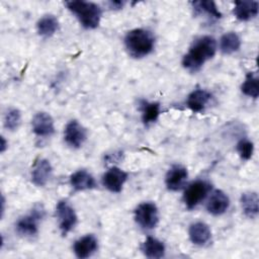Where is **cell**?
<instances>
[{
	"mask_svg": "<svg viewBox=\"0 0 259 259\" xmlns=\"http://www.w3.org/2000/svg\"><path fill=\"white\" fill-rule=\"evenodd\" d=\"M217 52V41L210 35H201L193 40L188 52L182 59L183 67L189 72H197L213 58Z\"/></svg>",
	"mask_w": 259,
	"mask_h": 259,
	"instance_id": "1",
	"label": "cell"
},
{
	"mask_svg": "<svg viewBox=\"0 0 259 259\" xmlns=\"http://www.w3.org/2000/svg\"><path fill=\"white\" fill-rule=\"evenodd\" d=\"M124 46L127 53L137 59L148 56L155 47V36L144 28L130 30L124 37Z\"/></svg>",
	"mask_w": 259,
	"mask_h": 259,
	"instance_id": "2",
	"label": "cell"
},
{
	"mask_svg": "<svg viewBox=\"0 0 259 259\" xmlns=\"http://www.w3.org/2000/svg\"><path fill=\"white\" fill-rule=\"evenodd\" d=\"M65 5L76 16L83 27L87 29H94L99 25L102 10L96 3L83 0H73L65 2Z\"/></svg>",
	"mask_w": 259,
	"mask_h": 259,
	"instance_id": "3",
	"label": "cell"
},
{
	"mask_svg": "<svg viewBox=\"0 0 259 259\" xmlns=\"http://www.w3.org/2000/svg\"><path fill=\"white\" fill-rule=\"evenodd\" d=\"M46 210L41 203H36L31 208L30 212L21 217L15 225L16 232L23 237H33L38 232V225L45 218Z\"/></svg>",
	"mask_w": 259,
	"mask_h": 259,
	"instance_id": "4",
	"label": "cell"
},
{
	"mask_svg": "<svg viewBox=\"0 0 259 259\" xmlns=\"http://www.w3.org/2000/svg\"><path fill=\"white\" fill-rule=\"evenodd\" d=\"M211 189V185L205 180H195L191 182L184 191L183 201L188 209H192L197 206L208 194Z\"/></svg>",
	"mask_w": 259,
	"mask_h": 259,
	"instance_id": "5",
	"label": "cell"
},
{
	"mask_svg": "<svg viewBox=\"0 0 259 259\" xmlns=\"http://www.w3.org/2000/svg\"><path fill=\"white\" fill-rule=\"evenodd\" d=\"M135 220L137 224L145 230H152L156 228L159 223V211L157 205L151 201L139 204L135 209Z\"/></svg>",
	"mask_w": 259,
	"mask_h": 259,
	"instance_id": "6",
	"label": "cell"
},
{
	"mask_svg": "<svg viewBox=\"0 0 259 259\" xmlns=\"http://www.w3.org/2000/svg\"><path fill=\"white\" fill-rule=\"evenodd\" d=\"M56 215L63 236L70 233L76 226L78 218L75 209L67 200H60L56 205Z\"/></svg>",
	"mask_w": 259,
	"mask_h": 259,
	"instance_id": "7",
	"label": "cell"
},
{
	"mask_svg": "<svg viewBox=\"0 0 259 259\" xmlns=\"http://www.w3.org/2000/svg\"><path fill=\"white\" fill-rule=\"evenodd\" d=\"M87 139L86 128L76 119L70 120L64 128V141L71 148L82 147Z\"/></svg>",
	"mask_w": 259,
	"mask_h": 259,
	"instance_id": "8",
	"label": "cell"
},
{
	"mask_svg": "<svg viewBox=\"0 0 259 259\" xmlns=\"http://www.w3.org/2000/svg\"><path fill=\"white\" fill-rule=\"evenodd\" d=\"M128 174L120 168L113 166L108 169L102 176L103 186L110 192L118 193L121 191L124 183L126 182Z\"/></svg>",
	"mask_w": 259,
	"mask_h": 259,
	"instance_id": "9",
	"label": "cell"
},
{
	"mask_svg": "<svg viewBox=\"0 0 259 259\" xmlns=\"http://www.w3.org/2000/svg\"><path fill=\"white\" fill-rule=\"evenodd\" d=\"M187 178V169L180 164H174L169 168L165 176L166 187L171 191H178L184 186Z\"/></svg>",
	"mask_w": 259,
	"mask_h": 259,
	"instance_id": "10",
	"label": "cell"
},
{
	"mask_svg": "<svg viewBox=\"0 0 259 259\" xmlns=\"http://www.w3.org/2000/svg\"><path fill=\"white\" fill-rule=\"evenodd\" d=\"M32 132L35 136L46 138L51 137L55 133L54 119L48 112H37L31 120Z\"/></svg>",
	"mask_w": 259,
	"mask_h": 259,
	"instance_id": "11",
	"label": "cell"
},
{
	"mask_svg": "<svg viewBox=\"0 0 259 259\" xmlns=\"http://www.w3.org/2000/svg\"><path fill=\"white\" fill-rule=\"evenodd\" d=\"M52 173L53 167L50 161L45 158H39L33 164L31 170V182L37 187H42L49 182Z\"/></svg>",
	"mask_w": 259,
	"mask_h": 259,
	"instance_id": "12",
	"label": "cell"
},
{
	"mask_svg": "<svg viewBox=\"0 0 259 259\" xmlns=\"http://www.w3.org/2000/svg\"><path fill=\"white\" fill-rule=\"evenodd\" d=\"M98 248V241L92 234H88L75 241L73 250L78 258L84 259L93 255Z\"/></svg>",
	"mask_w": 259,
	"mask_h": 259,
	"instance_id": "13",
	"label": "cell"
},
{
	"mask_svg": "<svg viewBox=\"0 0 259 259\" xmlns=\"http://www.w3.org/2000/svg\"><path fill=\"white\" fill-rule=\"evenodd\" d=\"M259 11L258 1H235L233 14L240 21H249L255 18Z\"/></svg>",
	"mask_w": 259,
	"mask_h": 259,
	"instance_id": "14",
	"label": "cell"
},
{
	"mask_svg": "<svg viewBox=\"0 0 259 259\" xmlns=\"http://www.w3.org/2000/svg\"><path fill=\"white\" fill-rule=\"evenodd\" d=\"M229 206V196L223 190L217 189L211 193L206 204V209L212 215H221L228 210Z\"/></svg>",
	"mask_w": 259,
	"mask_h": 259,
	"instance_id": "15",
	"label": "cell"
},
{
	"mask_svg": "<svg viewBox=\"0 0 259 259\" xmlns=\"http://www.w3.org/2000/svg\"><path fill=\"white\" fill-rule=\"evenodd\" d=\"M211 94L202 88L194 89L186 99L187 107L193 112H201L207 106L211 99Z\"/></svg>",
	"mask_w": 259,
	"mask_h": 259,
	"instance_id": "16",
	"label": "cell"
},
{
	"mask_svg": "<svg viewBox=\"0 0 259 259\" xmlns=\"http://www.w3.org/2000/svg\"><path fill=\"white\" fill-rule=\"evenodd\" d=\"M190 241L197 246L205 245L211 238V231L209 227L203 222H195L190 225L188 230Z\"/></svg>",
	"mask_w": 259,
	"mask_h": 259,
	"instance_id": "17",
	"label": "cell"
},
{
	"mask_svg": "<svg viewBox=\"0 0 259 259\" xmlns=\"http://www.w3.org/2000/svg\"><path fill=\"white\" fill-rule=\"evenodd\" d=\"M70 184L76 191L90 190L96 187L94 177L86 170H78L70 176Z\"/></svg>",
	"mask_w": 259,
	"mask_h": 259,
	"instance_id": "18",
	"label": "cell"
},
{
	"mask_svg": "<svg viewBox=\"0 0 259 259\" xmlns=\"http://www.w3.org/2000/svg\"><path fill=\"white\" fill-rule=\"evenodd\" d=\"M165 250L164 243L154 237H148L141 245L143 254L151 259L162 258L165 255Z\"/></svg>",
	"mask_w": 259,
	"mask_h": 259,
	"instance_id": "19",
	"label": "cell"
},
{
	"mask_svg": "<svg viewBox=\"0 0 259 259\" xmlns=\"http://www.w3.org/2000/svg\"><path fill=\"white\" fill-rule=\"evenodd\" d=\"M242 210L247 218L255 219L259 212L258 194L254 191H247L242 193L240 198Z\"/></svg>",
	"mask_w": 259,
	"mask_h": 259,
	"instance_id": "20",
	"label": "cell"
},
{
	"mask_svg": "<svg viewBox=\"0 0 259 259\" xmlns=\"http://www.w3.org/2000/svg\"><path fill=\"white\" fill-rule=\"evenodd\" d=\"M59 29V21L56 16L52 14L44 15L36 23L37 33L42 37H51Z\"/></svg>",
	"mask_w": 259,
	"mask_h": 259,
	"instance_id": "21",
	"label": "cell"
},
{
	"mask_svg": "<svg viewBox=\"0 0 259 259\" xmlns=\"http://www.w3.org/2000/svg\"><path fill=\"white\" fill-rule=\"evenodd\" d=\"M140 110L142 112V120L144 124L148 125L158 119L161 112V107L159 102H149L143 100L140 103Z\"/></svg>",
	"mask_w": 259,
	"mask_h": 259,
	"instance_id": "22",
	"label": "cell"
},
{
	"mask_svg": "<svg viewBox=\"0 0 259 259\" xmlns=\"http://www.w3.org/2000/svg\"><path fill=\"white\" fill-rule=\"evenodd\" d=\"M192 8L195 14H206L210 18L220 19L222 13L219 10L217 4L211 0H200L191 2Z\"/></svg>",
	"mask_w": 259,
	"mask_h": 259,
	"instance_id": "23",
	"label": "cell"
},
{
	"mask_svg": "<svg viewBox=\"0 0 259 259\" xmlns=\"http://www.w3.org/2000/svg\"><path fill=\"white\" fill-rule=\"evenodd\" d=\"M241 47V39L234 31L226 32L220 39V50L225 55H231L239 51Z\"/></svg>",
	"mask_w": 259,
	"mask_h": 259,
	"instance_id": "24",
	"label": "cell"
},
{
	"mask_svg": "<svg viewBox=\"0 0 259 259\" xmlns=\"http://www.w3.org/2000/svg\"><path fill=\"white\" fill-rule=\"evenodd\" d=\"M258 81H259L258 75L254 72H249L246 75L245 80L241 85V91L243 92V94L256 99L259 95V83H258Z\"/></svg>",
	"mask_w": 259,
	"mask_h": 259,
	"instance_id": "25",
	"label": "cell"
},
{
	"mask_svg": "<svg viewBox=\"0 0 259 259\" xmlns=\"http://www.w3.org/2000/svg\"><path fill=\"white\" fill-rule=\"evenodd\" d=\"M21 123V113L17 108H9L4 115L5 128L13 132L16 131Z\"/></svg>",
	"mask_w": 259,
	"mask_h": 259,
	"instance_id": "26",
	"label": "cell"
},
{
	"mask_svg": "<svg viewBox=\"0 0 259 259\" xmlns=\"http://www.w3.org/2000/svg\"><path fill=\"white\" fill-rule=\"evenodd\" d=\"M236 151L243 160H249L254 153V145L247 139L240 140L236 145Z\"/></svg>",
	"mask_w": 259,
	"mask_h": 259,
	"instance_id": "27",
	"label": "cell"
},
{
	"mask_svg": "<svg viewBox=\"0 0 259 259\" xmlns=\"http://www.w3.org/2000/svg\"><path fill=\"white\" fill-rule=\"evenodd\" d=\"M108 4H109L110 8H112V9H120L123 6L124 2H122V1H110V2H108Z\"/></svg>",
	"mask_w": 259,
	"mask_h": 259,
	"instance_id": "28",
	"label": "cell"
},
{
	"mask_svg": "<svg viewBox=\"0 0 259 259\" xmlns=\"http://www.w3.org/2000/svg\"><path fill=\"white\" fill-rule=\"evenodd\" d=\"M7 145H8V144H6L4 137H1V147H0V150H1L2 153H3V152L5 151V149L7 148Z\"/></svg>",
	"mask_w": 259,
	"mask_h": 259,
	"instance_id": "29",
	"label": "cell"
}]
</instances>
